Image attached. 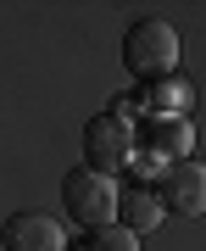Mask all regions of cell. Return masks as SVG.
I'll return each instance as SVG.
<instances>
[{
  "instance_id": "obj_1",
  "label": "cell",
  "mask_w": 206,
  "mask_h": 251,
  "mask_svg": "<svg viewBox=\"0 0 206 251\" xmlns=\"http://www.w3.org/2000/svg\"><path fill=\"white\" fill-rule=\"evenodd\" d=\"M123 67L134 73L139 84L173 78V67H179V34H173L161 17L128 23V34H123Z\"/></svg>"
},
{
  "instance_id": "obj_2",
  "label": "cell",
  "mask_w": 206,
  "mask_h": 251,
  "mask_svg": "<svg viewBox=\"0 0 206 251\" xmlns=\"http://www.w3.org/2000/svg\"><path fill=\"white\" fill-rule=\"evenodd\" d=\"M62 201H67L72 224L106 229L117 218V179H106V173H95V168H72L67 184H62Z\"/></svg>"
},
{
  "instance_id": "obj_3",
  "label": "cell",
  "mask_w": 206,
  "mask_h": 251,
  "mask_svg": "<svg viewBox=\"0 0 206 251\" xmlns=\"http://www.w3.org/2000/svg\"><path fill=\"white\" fill-rule=\"evenodd\" d=\"M84 151H90V168L112 179L117 168L134 162V123H128L117 106L112 112H95L90 123H84Z\"/></svg>"
},
{
  "instance_id": "obj_4",
  "label": "cell",
  "mask_w": 206,
  "mask_h": 251,
  "mask_svg": "<svg viewBox=\"0 0 206 251\" xmlns=\"http://www.w3.org/2000/svg\"><path fill=\"white\" fill-rule=\"evenodd\" d=\"M156 190V201H161V212H179V218H195L206 212V168L201 162H167V173H161V184Z\"/></svg>"
},
{
  "instance_id": "obj_5",
  "label": "cell",
  "mask_w": 206,
  "mask_h": 251,
  "mask_svg": "<svg viewBox=\"0 0 206 251\" xmlns=\"http://www.w3.org/2000/svg\"><path fill=\"white\" fill-rule=\"evenodd\" d=\"M0 246L6 251H67V234L50 212H11L0 229Z\"/></svg>"
},
{
  "instance_id": "obj_6",
  "label": "cell",
  "mask_w": 206,
  "mask_h": 251,
  "mask_svg": "<svg viewBox=\"0 0 206 251\" xmlns=\"http://www.w3.org/2000/svg\"><path fill=\"white\" fill-rule=\"evenodd\" d=\"M134 145H145L151 156L184 162L189 156V123H184V117H145V123L134 128Z\"/></svg>"
},
{
  "instance_id": "obj_7",
  "label": "cell",
  "mask_w": 206,
  "mask_h": 251,
  "mask_svg": "<svg viewBox=\"0 0 206 251\" xmlns=\"http://www.w3.org/2000/svg\"><path fill=\"white\" fill-rule=\"evenodd\" d=\"M117 218H123V229H128V234L156 229V218H161L156 190H151V184H128V190H117Z\"/></svg>"
},
{
  "instance_id": "obj_8",
  "label": "cell",
  "mask_w": 206,
  "mask_h": 251,
  "mask_svg": "<svg viewBox=\"0 0 206 251\" xmlns=\"http://www.w3.org/2000/svg\"><path fill=\"white\" fill-rule=\"evenodd\" d=\"M139 106H145V117H184V106H189V84L184 78H156V84H139Z\"/></svg>"
},
{
  "instance_id": "obj_9",
  "label": "cell",
  "mask_w": 206,
  "mask_h": 251,
  "mask_svg": "<svg viewBox=\"0 0 206 251\" xmlns=\"http://www.w3.org/2000/svg\"><path fill=\"white\" fill-rule=\"evenodd\" d=\"M72 251H139V240H134V234H128V229H90V234H84V240H72Z\"/></svg>"
}]
</instances>
